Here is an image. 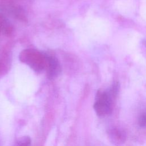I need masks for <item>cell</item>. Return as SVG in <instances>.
I'll list each match as a JSON object with an SVG mask.
<instances>
[{
    "label": "cell",
    "instance_id": "7a4b0ae2",
    "mask_svg": "<svg viewBox=\"0 0 146 146\" xmlns=\"http://www.w3.org/2000/svg\"><path fill=\"white\" fill-rule=\"evenodd\" d=\"M108 135L111 142L116 146L121 145L126 140L125 131L118 127H113L110 129L108 132Z\"/></svg>",
    "mask_w": 146,
    "mask_h": 146
},
{
    "label": "cell",
    "instance_id": "277c9868",
    "mask_svg": "<svg viewBox=\"0 0 146 146\" xmlns=\"http://www.w3.org/2000/svg\"><path fill=\"white\" fill-rule=\"evenodd\" d=\"M31 139L28 136H24L17 140V146H30Z\"/></svg>",
    "mask_w": 146,
    "mask_h": 146
},
{
    "label": "cell",
    "instance_id": "5b68a950",
    "mask_svg": "<svg viewBox=\"0 0 146 146\" xmlns=\"http://www.w3.org/2000/svg\"><path fill=\"white\" fill-rule=\"evenodd\" d=\"M143 44L145 45V46L146 47V38L143 40Z\"/></svg>",
    "mask_w": 146,
    "mask_h": 146
},
{
    "label": "cell",
    "instance_id": "3957f363",
    "mask_svg": "<svg viewBox=\"0 0 146 146\" xmlns=\"http://www.w3.org/2000/svg\"><path fill=\"white\" fill-rule=\"evenodd\" d=\"M137 122L140 127H146V110L143 111L140 113L138 117Z\"/></svg>",
    "mask_w": 146,
    "mask_h": 146
},
{
    "label": "cell",
    "instance_id": "6da1fadb",
    "mask_svg": "<svg viewBox=\"0 0 146 146\" xmlns=\"http://www.w3.org/2000/svg\"><path fill=\"white\" fill-rule=\"evenodd\" d=\"M118 91L117 84H113L107 90L99 91L96 96L94 108L100 117H105L112 112L113 104Z\"/></svg>",
    "mask_w": 146,
    "mask_h": 146
}]
</instances>
